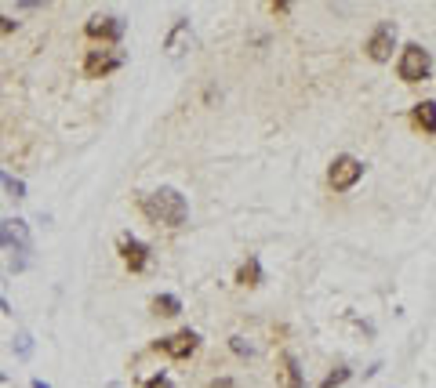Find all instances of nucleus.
I'll use <instances>...</instances> for the list:
<instances>
[{"label":"nucleus","instance_id":"f257e3e1","mask_svg":"<svg viewBox=\"0 0 436 388\" xmlns=\"http://www.w3.org/2000/svg\"><path fill=\"white\" fill-rule=\"evenodd\" d=\"M142 214L153 225H168V229H182L189 222V200L178 192L175 185H160L157 192L142 196Z\"/></svg>","mask_w":436,"mask_h":388},{"label":"nucleus","instance_id":"f03ea898","mask_svg":"<svg viewBox=\"0 0 436 388\" xmlns=\"http://www.w3.org/2000/svg\"><path fill=\"white\" fill-rule=\"evenodd\" d=\"M396 73H400L404 84H418V80H429L433 73V55L422 44H407L400 51V62H396Z\"/></svg>","mask_w":436,"mask_h":388},{"label":"nucleus","instance_id":"7ed1b4c3","mask_svg":"<svg viewBox=\"0 0 436 388\" xmlns=\"http://www.w3.org/2000/svg\"><path fill=\"white\" fill-rule=\"evenodd\" d=\"M360 178H364V160L349 157V152L335 157V160H331V167H327V185L335 189V192H349L356 182H360Z\"/></svg>","mask_w":436,"mask_h":388},{"label":"nucleus","instance_id":"20e7f679","mask_svg":"<svg viewBox=\"0 0 436 388\" xmlns=\"http://www.w3.org/2000/svg\"><path fill=\"white\" fill-rule=\"evenodd\" d=\"M364 51H367L371 62H389L393 51H396V22H378L375 30H371Z\"/></svg>","mask_w":436,"mask_h":388},{"label":"nucleus","instance_id":"39448f33","mask_svg":"<svg viewBox=\"0 0 436 388\" xmlns=\"http://www.w3.org/2000/svg\"><path fill=\"white\" fill-rule=\"evenodd\" d=\"M153 348L164 352V356H171V359H189L200 348V334L186 327V330H175V334H168V338L153 341Z\"/></svg>","mask_w":436,"mask_h":388},{"label":"nucleus","instance_id":"423d86ee","mask_svg":"<svg viewBox=\"0 0 436 388\" xmlns=\"http://www.w3.org/2000/svg\"><path fill=\"white\" fill-rule=\"evenodd\" d=\"M120 66H124V55L117 47H98L84 55V76H91V80H102V76L117 73Z\"/></svg>","mask_w":436,"mask_h":388},{"label":"nucleus","instance_id":"0eeeda50","mask_svg":"<svg viewBox=\"0 0 436 388\" xmlns=\"http://www.w3.org/2000/svg\"><path fill=\"white\" fill-rule=\"evenodd\" d=\"M84 33L91 41H102V44H117L120 36L127 33V22L120 15H91L84 22Z\"/></svg>","mask_w":436,"mask_h":388},{"label":"nucleus","instance_id":"6e6552de","mask_svg":"<svg viewBox=\"0 0 436 388\" xmlns=\"http://www.w3.org/2000/svg\"><path fill=\"white\" fill-rule=\"evenodd\" d=\"M117 251H120V258H124V265L131 269V273H146L149 269V247L138 236H131V232H124V236L117 240Z\"/></svg>","mask_w":436,"mask_h":388},{"label":"nucleus","instance_id":"1a4fd4ad","mask_svg":"<svg viewBox=\"0 0 436 388\" xmlns=\"http://www.w3.org/2000/svg\"><path fill=\"white\" fill-rule=\"evenodd\" d=\"M0 225H4L8 243H11L8 254H33V236H30V225H25L22 218H4Z\"/></svg>","mask_w":436,"mask_h":388},{"label":"nucleus","instance_id":"9d476101","mask_svg":"<svg viewBox=\"0 0 436 388\" xmlns=\"http://www.w3.org/2000/svg\"><path fill=\"white\" fill-rule=\"evenodd\" d=\"M280 388H305V378H302V367L298 359H294V352H280Z\"/></svg>","mask_w":436,"mask_h":388},{"label":"nucleus","instance_id":"9b49d317","mask_svg":"<svg viewBox=\"0 0 436 388\" xmlns=\"http://www.w3.org/2000/svg\"><path fill=\"white\" fill-rule=\"evenodd\" d=\"M262 279H265L262 262L254 254H248V262H240V269H237V283L240 287H262Z\"/></svg>","mask_w":436,"mask_h":388},{"label":"nucleus","instance_id":"f8f14e48","mask_svg":"<svg viewBox=\"0 0 436 388\" xmlns=\"http://www.w3.org/2000/svg\"><path fill=\"white\" fill-rule=\"evenodd\" d=\"M149 308H153V316H164V319L182 316V297H178V294H157Z\"/></svg>","mask_w":436,"mask_h":388},{"label":"nucleus","instance_id":"ddd939ff","mask_svg":"<svg viewBox=\"0 0 436 388\" xmlns=\"http://www.w3.org/2000/svg\"><path fill=\"white\" fill-rule=\"evenodd\" d=\"M411 116H415V124H418L426 135H436V102H433V98L418 102V106L411 109Z\"/></svg>","mask_w":436,"mask_h":388},{"label":"nucleus","instance_id":"4468645a","mask_svg":"<svg viewBox=\"0 0 436 388\" xmlns=\"http://www.w3.org/2000/svg\"><path fill=\"white\" fill-rule=\"evenodd\" d=\"M186 36H189V19H175L171 33H168V41H164V51H168V55H182Z\"/></svg>","mask_w":436,"mask_h":388},{"label":"nucleus","instance_id":"2eb2a0df","mask_svg":"<svg viewBox=\"0 0 436 388\" xmlns=\"http://www.w3.org/2000/svg\"><path fill=\"white\" fill-rule=\"evenodd\" d=\"M0 185H4V192H8L11 200H25V196H30V189H25V182H22V178L8 174L4 167H0Z\"/></svg>","mask_w":436,"mask_h":388},{"label":"nucleus","instance_id":"dca6fc26","mask_svg":"<svg viewBox=\"0 0 436 388\" xmlns=\"http://www.w3.org/2000/svg\"><path fill=\"white\" fill-rule=\"evenodd\" d=\"M11 352H15L19 359H30L33 356V334L30 330H19L15 341H11Z\"/></svg>","mask_w":436,"mask_h":388},{"label":"nucleus","instance_id":"f3484780","mask_svg":"<svg viewBox=\"0 0 436 388\" xmlns=\"http://www.w3.org/2000/svg\"><path fill=\"white\" fill-rule=\"evenodd\" d=\"M349 378H353V370H349V367H335L324 381H320V388H342Z\"/></svg>","mask_w":436,"mask_h":388},{"label":"nucleus","instance_id":"a211bd4d","mask_svg":"<svg viewBox=\"0 0 436 388\" xmlns=\"http://www.w3.org/2000/svg\"><path fill=\"white\" fill-rule=\"evenodd\" d=\"M229 348H233L240 359H251V356H254V348L248 345V338H240V334H233V338H229Z\"/></svg>","mask_w":436,"mask_h":388},{"label":"nucleus","instance_id":"6ab92c4d","mask_svg":"<svg viewBox=\"0 0 436 388\" xmlns=\"http://www.w3.org/2000/svg\"><path fill=\"white\" fill-rule=\"evenodd\" d=\"M142 388H175V381L160 370V374H153V378H146V385H142Z\"/></svg>","mask_w":436,"mask_h":388},{"label":"nucleus","instance_id":"aec40b11","mask_svg":"<svg viewBox=\"0 0 436 388\" xmlns=\"http://www.w3.org/2000/svg\"><path fill=\"white\" fill-rule=\"evenodd\" d=\"M19 30V19H8V15H0V36H11Z\"/></svg>","mask_w":436,"mask_h":388},{"label":"nucleus","instance_id":"412c9836","mask_svg":"<svg viewBox=\"0 0 436 388\" xmlns=\"http://www.w3.org/2000/svg\"><path fill=\"white\" fill-rule=\"evenodd\" d=\"M287 11H291L287 0H276V4H273V15H287Z\"/></svg>","mask_w":436,"mask_h":388},{"label":"nucleus","instance_id":"4be33fe9","mask_svg":"<svg viewBox=\"0 0 436 388\" xmlns=\"http://www.w3.org/2000/svg\"><path fill=\"white\" fill-rule=\"evenodd\" d=\"M0 312H4V316H11V312H15V308H11V301H8L4 294H0Z\"/></svg>","mask_w":436,"mask_h":388},{"label":"nucleus","instance_id":"5701e85b","mask_svg":"<svg viewBox=\"0 0 436 388\" xmlns=\"http://www.w3.org/2000/svg\"><path fill=\"white\" fill-rule=\"evenodd\" d=\"M0 251H11V243H8V232H4V225H0Z\"/></svg>","mask_w":436,"mask_h":388},{"label":"nucleus","instance_id":"b1692460","mask_svg":"<svg viewBox=\"0 0 436 388\" xmlns=\"http://www.w3.org/2000/svg\"><path fill=\"white\" fill-rule=\"evenodd\" d=\"M30 385H33V388H51V385H47V381H44V378H33V381H30Z\"/></svg>","mask_w":436,"mask_h":388},{"label":"nucleus","instance_id":"393cba45","mask_svg":"<svg viewBox=\"0 0 436 388\" xmlns=\"http://www.w3.org/2000/svg\"><path fill=\"white\" fill-rule=\"evenodd\" d=\"M0 381H4V374H0Z\"/></svg>","mask_w":436,"mask_h":388}]
</instances>
